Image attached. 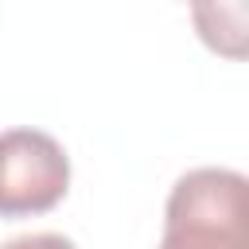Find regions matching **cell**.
<instances>
[{
    "instance_id": "cell-3",
    "label": "cell",
    "mask_w": 249,
    "mask_h": 249,
    "mask_svg": "<svg viewBox=\"0 0 249 249\" xmlns=\"http://www.w3.org/2000/svg\"><path fill=\"white\" fill-rule=\"evenodd\" d=\"M191 8L206 47L226 58H245V0H195Z\"/></svg>"
},
{
    "instance_id": "cell-1",
    "label": "cell",
    "mask_w": 249,
    "mask_h": 249,
    "mask_svg": "<svg viewBox=\"0 0 249 249\" xmlns=\"http://www.w3.org/2000/svg\"><path fill=\"white\" fill-rule=\"evenodd\" d=\"M249 183L230 167L187 171L163 210L160 249H249Z\"/></svg>"
},
{
    "instance_id": "cell-5",
    "label": "cell",
    "mask_w": 249,
    "mask_h": 249,
    "mask_svg": "<svg viewBox=\"0 0 249 249\" xmlns=\"http://www.w3.org/2000/svg\"><path fill=\"white\" fill-rule=\"evenodd\" d=\"M191 4H195V0H191Z\"/></svg>"
},
{
    "instance_id": "cell-2",
    "label": "cell",
    "mask_w": 249,
    "mask_h": 249,
    "mask_svg": "<svg viewBox=\"0 0 249 249\" xmlns=\"http://www.w3.org/2000/svg\"><path fill=\"white\" fill-rule=\"evenodd\" d=\"M70 160L51 132H0V218L47 214L66 198Z\"/></svg>"
},
{
    "instance_id": "cell-4",
    "label": "cell",
    "mask_w": 249,
    "mask_h": 249,
    "mask_svg": "<svg viewBox=\"0 0 249 249\" xmlns=\"http://www.w3.org/2000/svg\"><path fill=\"white\" fill-rule=\"evenodd\" d=\"M0 249H78V245L62 233H23V237L4 241Z\"/></svg>"
}]
</instances>
